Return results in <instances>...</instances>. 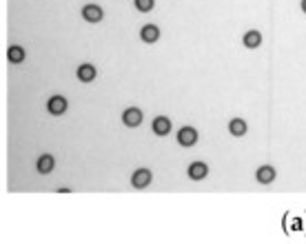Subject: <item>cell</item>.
<instances>
[{"instance_id":"1","label":"cell","mask_w":306,"mask_h":244,"mask_svg":"<svg viewBox=\"0 0 306 244\" xmlns=\"http://www.w3.org/2000/svg\"><path fill=\"white\" fill-rule=\"evenodd\" d=\"M177 142H180L182 147H193V144L198 142V131L193 129V127H182L180 133H177Z\"/></svg>"},{"instance_id":"2","label":"cell","mask_w":306,"mask_h":244,"mask_svg":"<svg viewBox=\"0 0 306 244\" xmlns=\"http://www.w3.org/2000/svg\"><path fill=\"white\" fill-rule=\"evenodd\" d=\"M122 122H125L127 127H138L142 122V111L138 107H129L122 113Z\"/></svg>"},{"instance_id":"3","label":"cell","mask_w":306,"mask_h":244,"mask_svg":"<svg viewBox=\"0 0 306 244\" xmlns=\"http://www.w3.org/2000/svg\"><path fill=\"white\" fill-rule=\"evenodd\" d=\"M207 175H209V166L204 162H193L189 166V177L191 180H204Z\"/></svg>"},{"instance_id":"4","label":"cell","mask_w":306,"mask_h":244,"mask_svg":"<svg viewBox=\"0 0 306 244\" xmlns=\"http://www.w3.org/2000/svg\"><path fill=\"white\" fill-rule=\"evenodd\" d=\"M47 109L51 111L53 115H60V113H65L67 111V100L63 96H53V98H49V102H47Z\"/></svg>"},{"instance_id":"5","label":"cell","mask_w":306,"mask_h":244,"mask_svg":"<svg viewBox=\"0 0 306 244\" xmlns=\"http://www.w3.org/2000/svg\"><path fill=\"white\" fill-rule=\"evenodd\" d=\"M131 182H133V187H138V189L147 187L149 182H151V171H149V169H138L136 173H133Z\"/></svg>"},{"instance_id":"6","label":"cell","mask_w":306,"mask_h":244,"mask_svg":"<svg viewBox=\"0 0 306 244\" xmlns=\"http://www.w3.org/2000/svg\"><path fill=\"white\" fill-rule=\"evenodd\" d=\"M82 18L89 22H100L102 20V9H100L98 5H87V7L82 9Z\"/></svg>"},{"instance_id":"7","label":"cell","mask_w":306,"mask_h":244,"mask_svg":"<svg viewBox=\"0 0 306 244\" xmlns=\"http://www.w3.org/2000/svg\"><path fill=\"white\" fill-rule=\"evenodd\" d=\"M169 131H171V120L164 118V115H158V118L153 120V133H158V136H166Z\"/></svg>"},{"instance_id":"8","label":"cell","mask_w":306,"mask_h":244,"mask_svg":"<svg viewBox=\"0 0 306 244\" xmlns=\"http://www.w3.org/2000/svg\"><path fill=\"white\" fill-rule=\"evenodd\" d=\"M255 177H258L262 185H271V182L275 180V169H273V166H260Z\"/></svg>"},{"instance_id":"9","label":"cell","mask_w":306,"mask_h":244,"mask_svg":"<svg viewBox=\"0 0 306 244\" xmlns=\"http://www.w3.org/2000/svg\"><path fill=\"white\" fill-rule=\"evenodd\" d=\"M244 44H247L249 49H258L260 44H262V33L255 31V29L247 31V33H244Z\"/></svg>"},{"instance_id":"10","label":"cell","mask_w":306,"mask_h":244,"mask_svg":"<svg viewBox=\"0 0 306 244\" xmlns=\"http://www.w3.org/2000/svg\"><path fill=\"white\" fill-rule=\"evenodd\" d=\"M78 78H80L82 82H91L93 78H96V67L93 65H80L78 67Z\"/></svg>"},{"instance_id":"11","label":"cell","mask_w":306,"mask_h":244,"mask_svg":"<svg viewBox=\"0 0 306 244\" xmlns=\"http://www.w3.org/2000/svg\"><path fill=\"white\" fill-rule=\"evenodd\" d=\"M140 36H142L144 42H155V40L160 38V29H158L155 25H147V27H142Z\"/></svg>"},{"instance_id":"12","label":"cell","mask_w":306,"mask_h":244,"mask_svg":"<svg viewBox=\"0 0 306 244\" xmlns=\"http://www.w3.org/2000/svg\"><path fill=\"white\" fill-rule=\"evenodd\" d=\"M7 58L11 63H22V60H25V49L18 47V44H11L7 49Z\"/></svg>"},{"instance_id":"13","label":"cell","mask_w":306,"mask_h":244,"mask_svg":"<svg viewBox=\"0 0 306 244\" xmlns=\"http://www.w3.org/2000/svg\"><path fill=\"white\" fill-rule=\"evenodd\" d=\"M53 158L49 153H44V155H40V158H38V171H40V173H49V171L53 169Z\"/></svg>"},{"instance_id":"14","label":"cell","mask_w":306,"mask_h":244,"mask_svg":"<svg viewBox=\"0 0 306 244\" xmlns=\"http://www.w3.org/2000/svg\"><path fill=\"white\" fill-rule=\"evenodd\" d=\"M229 129H231L233 136H244V133H247V122H244L242 118H233Z\"/></svg>"},{"instance_id":"15","label":"cell","mask_w":306,"mask_h":244,"mask_svg":"<svg viewBox=\"0 0 306 244\" xmlns=\"http://www.w3.org/2000/svg\"><path fill=\"white\" fill-rule=\"evenodd\" d=\"M155 5V0H136V9L138 11H151Z\"/></svg>"},{"instance_id":"16","label":"cell","mask_w":306,"mask_h":244,"mask_svg":"<svg viewBox=\"0 0 306 244\" xmlns=\"http://www.w3.org/2000/svg\"><path fill=\"white\" fill-rule=\"evenodd\" d=\"M302 11L306 14V0H302Z\"/></svg>"}]
</instances>
